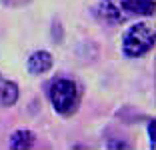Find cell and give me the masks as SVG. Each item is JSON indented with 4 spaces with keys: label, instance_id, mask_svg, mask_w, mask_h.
<instances>
[{
    "label": "cell",
    "instance_id": "1",
    "mask_svg": "<svg viewBox=\"0 0 156 150\" xmlns=\"http://www.w3.org/2000/svg\"><path fill=\"white\" fill-rule=\"evenodd\" d=\"M152 46H154V30H150L146 24H136L126 32L122 48L126 56L136 58V56H142L144 52H148Z\"/></svg>",
    "mask_w": 156,
    "mask_h": 150
},
{
    "label": "cell",
    "instance_id": "2",
    "mask_svg": "<svg viewBox=\"0 0 156 150\" xmlns=\"http://www.w3.org/2000/svg\"><path fill=\"white\" fill-rule=\"evenodd\" d=\"M50 100L58 112L62 114L70 112L74 102H76V84L72 80H66V78L56 80L50 86Z\"/></svg>",
    "mask_w": 156,
    "mask_h": 150
},
{
    "label": "cell",
    "instance_id": "3",
    "mask_svg": "<svg viewBox=\"0 0 156 150\" xmlns=\"http://www.w3.org/2000/svg\"><path fill=\"white\" fill-rule=\"evenodd\" d=\"M50 66H52V56L48 54V52H44V50H38V52H34V54L28 58V70L34 72V74L46 72Z\"/></svg>",
    "mask_w": 156,
    "mask_h": 150
},
{
    "label": "cell",
    "instance_id": "4",
    "mask_svg": "<svg viewBox=\"0 0 156 150\" xmlns=\"http://www.w3.org/2000/svg\"><path fill=\"white\" fill-rule=\"evenodd\" d=\"M98 16L106 22H122V10L114 0H104L98 6Z\"/></svg>",
    "mask_w": 156,
    "mask_h": 150
},
{
    "label": "cell",
    "instance_id": "5",
    "mask_svg": "<svg viewBox=\"0 0 156 150\" xmlns=\"http://www.w3.org/2000/svg\"><path fill=\"white\" fill-rule=\"evenodd\" d=\"M122 8L132 14H154V0H122Z\"/></svg>",
    "mask_w": 156,
    "mask_h": 150
},
{
    "label": "cell",
    "instance_id": "6",
    "mask_svg": "<svg viewBox=\"0 0 156 150\" xmlns=\"http://www.w3.org/2000/svg\"><path fill=\"white\" fill-rule=\"evenodd\" d=\"M32 142H34V134L30 130H18L10 138L12 148H28V146H32Z\"/></svg>",
    "mask_w": 156,
    "mask_h": 150
},
{
    "label": "cell",
    "instance_id": "7",
    "mask_svg": "<svg viewBox=\"0 0 156 150\" xmlns=\"http://www.w3.org/2000/svg\"><path fill=\"white\" fill-rule=\"evenodd\" d=\"M0 96H2V102L6 106H12L18 98V86L14 82H4L2 84V90H0Z\"/></svg>",
    "mask_w": 156,
    "mask_h": 150
},
{
    "label": "cell",
    "instance_id": "8",
    "mask_svg": "<svg viewBox=\"0 0 156 150\" xmlns=\"http://www.w3.org/2000/svg\"><path fill=\"white\" fill-rule=\"evenodd\" d=\"M148 132H150V144H152V148L156 146V140H154V136H156V130H154V120L150 122V126H148Z\"/></svg>",
    "mask_w": 156,
    "mask_h": 150
}]
</instances>
